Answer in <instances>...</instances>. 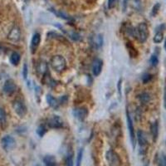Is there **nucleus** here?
Segmentation results:
<instances>
[{
	"instance_id": "nucleus-33",
	"label": "nucleus",
	"mask_w": 166,
	"mask_h": 166,
	"mask_svg": "<svg viewBox=\"0 0 166 166\" xmlns=\"http://www.w3.org/2000/svg\"><path fill=\"white\" fill-rule=\"evenodd\" d=\"M130 0H124L123 1V11L125 12L126 10V7H127V5H128V3Z\"/></svg>"
},
{
	"instance_id": "nucleus-30",
	"label": "nucleus",
	"mask_w": 166,
	"mask_h": 166,
	"mask_svg": "<svg viewBox=\"0 0 166 166\" xmlns=\"http://www.w3.org/2000/svg\"><path fill=\"white\" fill-rule=\"evenodd\" d=\"M28 75H29V68H28V66H27L26 63H24L23 68V78L27 79Z\"/></svg>"
},
{
	"instance_id": "nucleus-7",
	"label": "nucleus",
	"mask_w": 166,
	"mask_h": 166,
	"mask_svg": "<svg viewBox=\"0 0 166 166\" xmlns=\"http://www.w3.org/2000/svg\"><path fill=\"white\" fill-rule=\"evenodd\" d=\"M48 126L50 128H61L63 126V121L58 116H53L48 120Z\"/></svg>"
},
{
	"instance_id": "nucleus-24",
	"label": "nucleus",
	"mask_w": 166,
	"mask_h": 166,
	"mask_svg": "<svg viewBox=\"0 0 166 166\" xmlns=\"http://www.w3.org/2000/svg\"><path fill=\"white\" fill-rule=\"evenodd\" d=\"M46 131H47V130H46V127L43 125H41V126H39L38 127V129H37V134H38L39 136H43L44 135V134L46 133Z\"/></svg>"
},
{
	"instance_id": "nucleus-28",
	"label": "nucleus",
	"mask_w": 166,
	"mask_h": 166,
	"mask_svg": "<svg viewBox=\"0 0 166 166\" xmlns=\"http://www.w3.org/2000/svg\"><path fill=\"white\" fill-rule=\"evenodd\" d=\"M152 75L151 74H149V73H145L142 76V81L143 83H145V84H146V83L149 82V81H151L152 79Z\"/></svg>"
},
{
	"instance_id": "nucleus-35",
	"label": "nucleus",
	"mask_w": 166,
	"mask_h": 166,
	"mask_svg": "<svg viewBox=\"0 0 166 166\" xmlns=\"http://www.w3.org/2000/svg\"><path fill=\"white\" fill-rule=\"evenodd\" d=\"M164 49L166 50V39H165V41H164Z\"/></svg>"
},
{
	"instance_id": "nucleus-13",
	"label": "nucleus",
	"mask_w": 166,
	"mask_h": 166,
	"mask_svg": "<svg viewBox=\"0 0 166 166\" xmlns=\"http://www.w3.org/2000/svg\"><path fill=\"white\" fill-rule=\"evenodd\" d=\"M102 66H103V62H102L101 60L99 59V58L94 60L92 64V72L94 76H99L100 73L101 72Z\"/></svg>"
},
{
	"instance_id": "nucleus-21",
	"label": "nucleus",
	"mask_w": 166,
	"mask_h": 166,
	"mask_svg": "<svg viewBox=\"0 0 166 166\" xmlns=\"http://www.w3.org/2000/svg\"><path fill=\"white\" fill-rule=\"evenodd\" d=\"M6 120H7V117H6L4 110L3 109L2 107H0V123L2 126H4L6 124Z\"/></svg>"
},
{
	"instance_id": "nucleus-26",
	"label": "nucleus",
	"mask_w": 166,
	"mask_h": 166,
	"mask_svg": "<svg viewBox=\"0 0 166 166\" xmlns=\"http://www.w3.org/2000/svg\"><path fill=\"white\" fill-rule=\"evenodd\" d=\"M159 8H160V3H157L156 4L154 5V7H153V8H152V11H151L152 16L153 17L156 16L157 13H159Z\"/></svg>"
},
{
	"instance_id": "nucleus-5",
	"label": "nucleus",
	"mask_w": 166,
	"mask_h": 166,
	"mask_svg": "<svg viewBox=\"0 0 166 166\" xmlns=\"http://www.w3.org/2000/svg\"><path fill=\"white\" fill-rule=\"evenodd\" d=\"M106 160L109 166H121L120 157L113 150H109L106 153Z\"/></svg>"
},
{
	"instance_id": "nucleus-14",
	"label": "nucleus",
	"mask_w": 166,
	"mask_h": 166,
	"mask_svg": "<svg viewBox=\"0 0 166 166\" xmlns=\"http://www.w3.org/2000/svg\"><path fill=\"white\" fill-rule=\"evenodd\" d=\"M41 42V36L39 33H35L34 35L33 36V38H32L31 41V50H32V53H34L36 52L37 48H38V46L40 44Z\"/></svg>"
},
{
	"instance_id": "nucleus-17",
	"label": "nucleus",
	"mask_w": 166,
	"mask_h": 166,
	"mask_svg": "<svg viewBox=\"0 0 166 166\" xmlns=\"http://www.w3.org/2000/svg\"><path fill=\"white\" fill-rule=\"evenodd\" d=\"M47 101H48V105L54 108V109H57L58 106H59V103H58V101L55 97H53L52 95H48L47 96Z\"/></svg>"
},
{
	"instance_id": "nucleus-1",
	"label": "nucleus",
	"mask_w": 166,
	"mask_h": 166,
	"mask_svg": "<svg viewBox=\"0 0 166 166\" xmlns=\"http://www.w3.org/2000/svg\"><path fill=\"white\" fill-rule=\"evenodd\" d=\"M130 34L136 38L140 43H145L149 37V29L147 24L141 23L135 29H131L130 30Z\"/></svg>"
},
{
	"instance_id": "nucleus-16",
	"label": "nucleus",
	"mask_w": 166,
	"mask_h": 166,
	"mask_svg": "<svg viewBox=\"0 0 166 166\" xmlns=\"http://www.w3.org/2000/svg\"><path fill=\"white\" fill-rule=\"evenodd\" d=\"M150 131H151L153 140H154V141H156L158 135H159V124H158V121H154L152 123L151 126H150Z\"/></svg>"
},
{
	"instance_id": "nucleus-31",
	"label": "nucleus",
	"mask_w": 166,
	"mask_h": 166,
	"mask_svg": "<svg viewBox=\"0 0 166 166\" xmlns=\"http://www.w3.org/2000/svg\"><path fill=\"white\" fill-rule=\"evenodd\" d=\"M116 3H117V0H108V8L109 9H112L113 8H115V6L116 5Z\"/></svg>"
},
{
	"instance_id": "nucleus-10",
	"label": "nucleus",
	"mask_w": 166,
	"mask_h": 166,
	"mask_svg": "<svg viewBox=\"0 0 166 166\" xmlns=\"http://www.w3.org/2000/svg\"><path fill=\"white\" fill-rule=\"evenodd\" d=\"M21 38V31L18 27H13L11 31L9 32L8 35V39L11 42L13 43H17L18 42Z\"/></svg>"
},
{
	"instance_id": "nucleus-22",
	"label": "nucleus",
	"mask_w": 166,
	"mask_h": 166,
	"mask_svg": "<svg viewBox=\"0 0 166 166\" xmlns=\"http://www.w3.org/2000/svg\"><path fill=\"white\" fill-rule=\"evenodd\" d=\"M103 43V38L101 35H98L96 37H95L94 38V44H95L97 48H101Z\"/></svg>"
},
{
	"instance_id": "nucleus-3",
	"label": "nucleus",
	"mask_w": 166,
	"mask_h": 166,
	"mask_svg": "<svg viewBox=\"0 0 166 166\" xmlns=\"http://www.w3.org/2000/svg\"><path fill=\"white\" fill-rule=\"evenodd\" d=\"M126 121H127V127H128L129 132H130V137H131V142L132 145L133 149L135 148V129L133 126V121L131 116L130 115L128 109L126 110Z\"/></svg>"
},
{
	"instance_id": "nucleus-15",
	"label": "nucleus",
	"mask_w": 166,
	"mask_h": 166,
	"mask_svg": "<svg viewBox=\"0 0 166 166\" xmlns=\"http://www.w3.org/2000/svg\"><path fill=\"white\" fill-rule=\"evenodd\" d=\"M37 72L39 76H44L46 73H48V63L46 62H40L37 65Z\"/></svg>"
},
{
	"instance_id": "nucleus-18",
	"label": "nucleus",
	"mask_w": 166,
	"mask_h": 166,
	"mask_svg": "<svg viewBox=\"0 0 166 166\" xmlns=\"http://www.w3.org/2000/svg\"><path fill=\"white\" fill-rule=\"evenodd\" d=\"M20 59H21L20 54L16 52H13L12 55L10 56V62H11V64L13 65V66H18L19 62H20Z\"/></svg>"
},
{
	"instance_id": "nucleus-6",
	"label": "nucleus",
	"mask_w": 166,
	"mask_h": 166,
	"mask_svg": "<svg viewBox=\"0 0 166 166\" xmlns=\"http://www.w3.org/2000/svg\"><path fill=\"white\" fill-rule=\"evenodd\" d=\"M1 145L2 147L5 149V150H10L13 148L16 145L15 140L12 136L10 135H6L1 140Z\"/></svg>"
},
{
	"instance_id": "nucleus-25",
	"label": "nucleus",
	"mask_w": 166,
	"mask_h": 166,
	"mask_svg": "<svg viewBox=\"0 0 166 166\" xmlns=\"http://www.w3.org/2000/svg\"><path fill=\"white\" fill-rule=\"evenodd\" d=\"M149 62H150L151 66H155L158 65V63H159V59H158V57H157L156 55H152L151 57H150V59H149Z\"/></svg>"
},
{
	"instance_id": "nucleus-29",
	"label": "nucleus",
	"mask_w": 166,
	"mask_h": 166,
	"mask_svg": "<svg viewBox=\"0 0 166 166\" xmlns=\"http://www.w3.org/2000/svg\"><path fill=\"white\" fill-rule=\"evenodd\" d=\"M158 166H166V155L163 154L162 156L159 157V161H158Z\"/></svg>"
},
{
	"instance_id": "nucleus-34",
	"label": "nucleus",
	"mask_w": 166,
	"mask_h": 166,
	"mask_svg": "<svg viewBox=\"0 0 166 166\" xmlns=\"http://www.w3.org/2000/svg\"><path fill=\"white\" fill-rule=\"evenodd\" d=\"M164 106L166 109V84L164 86Z\"/></svg>"
},
{
	"instance_id": "nucleus-20",
	"label": "nucleus",
	"mask_w": 166,
	"mask_h": 166,
	"mask_svg": "<svg viewBox=\"0 0 166 166\" xmlns=\"http://www.w3.org/2000/svg\"><path fill=\"white\" fill-rule=\"evenodd\" d=\"M140 101L142 103V104H147L148 102L150 101V96H149V93L147 92H143L141 93L140 95H139L138 96Z\"/></svg>"
},
{
	"instance_id": "nucleus-8",
	"label": "nucleus",
	"mask_w": 166,
	"mask_h": 166,
	"mask_svg": "<svg viewBox=\"0 0 166 166\" xmlns=\"http://www.w3.org/2000/svg\"><path fill=\"white\" fill-rule=\"evenodd\" d=\"M16 84L13 80L9 79V80H7L5 81L4 85H3V92L6 94V95H12L13 93L15 92L16 91Z\"/></svg>"
},
{
	"instance_id": "nucleus-4",
	"label": "nucleus",
	"mask_w": 166,
	"mask_h": 166,
	"mask_svg": "<svg viewBox=\"0 0 166 166\" xmlns=\"http://www.w3.org/2000/svg\"><path fill=\"white\" fill-rule=\"evenodd\" d=\"M13 108L16 114L20 117H23L27 114V106L24 102L21 100H16L13 103Z\"/></svg>"
},
{
	"instance_id": "nucleus-2",
	"label": "nucleus",
	"mask_w": 166,
	"mask_h": 166,
	"mask_svg": "<svg viewBox=\"0 0 166 166\" xmlns=\"http://www.w3.org/2000/svg\"><path fill=\"white\" fill-rule=\"evenodd\" d=\"M50 65L54 71L57 72H62L66 67V59L61 55H56L50 60Z\"/></svg>"
},
{
	"instance_id": "nucleus-19",
	"label": "nucleus",
	"mask_w": 166,
	"mask_h": 166,
	"mask_svg": "<svg viewBox=\"0 0 166 166\" xmlns=\"http://www.w3.org/2000/svg\"><path fill=\"white\" fill-rule=\"evenodd\" d=\"M43 162L46 166H56V159L52 155H47L44 157Z\"/></svg>"
},
{
	"instance_id": "nucleus-11",
	"label": "nucleus",
	"mask_w": 166,
	"mask_h": 166,
	"mask_svg": "<svg viewBox=\"0 0 166 166\" xmlns=\"http://www.w3.org/2000/svg\"><path fill=\"white\" fill-rule=\"evenodd\" d=\"M137 140L139 142L140 148H142L143 149H145L146 146L148 145V140H147V136L145 132H144L143 131L140 130L137 131Z\"/></svg>"
},
{
	"instance_id": "nucleus-27",
	"label": "nucleus",
	"mask_w": 166,
	"mask_h": 166,
	"mask_svg": "<svg viewBox=\"0 0 166 166\" xmlns=\"http://www.w3.org/2000/svg\"><path fill=\"white\" fill-rule=\"evenodd\" d=\"M65 166H74L72 154H69V155H67V157H66V161H65Z\"/></svg>"
},
{
	"instance_id": "nucleus-9",
	"label": "nucleus",
	"mask_w": 166,
	"mask_h": 166,
	"mask_svg": "<svg viewBox=\"0 0 166 166\" xmlns=\"http://www.w3.org/2000/svg\"><path fill=\"white\" fill-rule=\"evenodd\" d=\"M73 116L79 121H84L88 116V110L86 107H77L73 110Z\"/></svg>"
},
{
	"instance_id": "nucleus-12",
	"label": "nucleus",
	"mask_w": 166,
	"mask_h": 166,
	"mask_svg": "<svg viewBox=\"0 0 166 166\" xmlns=\"http://www.w3.org/2000/svg\"><path fill=\"white\" fill-rule=\"evenodd\" d=\"M165 28V25L164 24H162V25H159L158 27V29L156 30V33L154 35V38H153V41H154V43H160L162 41L164 40V33H163V30Z\"/></svg>"
},
{
	"instance_id": "nucleus-23",
	"label": "nucleus",
	"mask_w": 166,
	"mask_h": 166,
	"mask_svg": "<svg viewBox=\"0 0 166 166\" xmlns=\"http://www.w3.org/2000/svg\"><path fill=\"white\" fill-rule=\"evenodd\" d=\"M83 152L84 149H80L77 154V158H76V166H81V161H82V156H83Z\"/></svg>"
},
{
	"instance_id": "nucleus-32",
	"label": "nucleus",
	"mask_w": 166,
	"mask_h": 166,
	"mask_svg": "<svg viewBox=\"0 0 166 166\" xmlns=\"http://www.w3.org/2000/svg\"><path fill=\"white\" fill-rule=\"evenodd\" d=\"M54 13H56V14H57V16L59 17V18H63V19H66V20H68V19H70V18H69V17L67 16L66 14H65L64 13L54 12Z\"/></svg>"
}]
</instances>
